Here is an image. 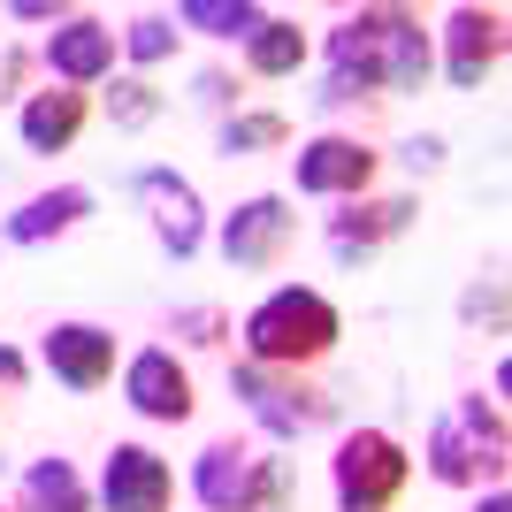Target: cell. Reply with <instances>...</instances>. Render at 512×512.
<instances>
[{
	"label": "cell",
	"mask_w": 512,
	"mask_h": 512,
	"mask_svg": "<svg viewBox=\"0 0 512 512\" xmlns=\"http://www.w3.org/2000/svg\"><path fill=\"white\" fill-rule=\"evenodd\" d=\"M329 77H321L314 100L321 107H352V100H398V92H421L428 69H436V31H428L413 8H352V16L329 31Z\"/></svg>",
	"instance_id": "1"
},
{
	"label": "cell",
	"mask_w": 512,
	"mask_h": 512,
	"mask_svg": "<svg viewBox=\"0 0 512 512\" xmlns=\"http://www.w3.org/2000/svg\"><path fill=\"white\" fill-rule=\"evenodd\" d=\"M344 337V314L337 299H321L314 283H283L245 314V360L253 367H283V375H306L337 352Z\"/></svg>",
	"instance_id": "2"
},
{
	"label": "cell",
	"mask_w": 512,
	"mask_h": 512,
	"mask_svg": "<svg viewBox=\"0 0 512 512\" xmlns=\"http://www.w3.org/2000/svg\"><path fill=\"white\" fill-rule=\"evenodd\" d=\"M428 474L444 482V490H482V482H505V459H512V436H505V398H482V390H467V398H451L436 421H428Z\"/></svg>",
	"instance_id": "3"
},
{
	"label": "cell",
	"mask_w": 512,
	"mask_h": 512,
	"mask_svg": "<svg viewBox=\"0 0 512 512\" xmlns=\"http://www.w3.org/2000/svg\"><path fill=\"white\" fill-rule=\"evenodd\" d=\"M192 497L207 512H299V474L283 451L222 436L192 459Z\"/></svg>",
	"instance_id": "4"
},
{
	"label": "cell",
	"mask_w": 512,
	"mask_h": 512,
	"mask_svg": "<svg viewBox=\"0 0 512 512\" xmlns=\"http://www.w3.org/2000/svg\"><path fill=\"white\" fill-rule=\"evenodd\" d=\"M329 482H337V512H398V497L413 482V459L390 428H344Z\"/></svg>",
	"instance_id": "5"
},
{
	"label": "cell",
	"mask_w": 512,
	"mask_h": 512,
	"mask_svg": "<svg viewBox=\"0 0 512 512\" xmlns=\"http://www.w3.org/2000/svg\"><path fill=\"white\" fill-rule=\"evenodd\" d=\"M230 390H237V406L253 413L276 444H299V436H314V428L337 421V398L314 383H299V375H283V367H253V360H237L230 367Z\"/></svg>",
	"instance_id": "6"
},
{
	"label": "cell",
	"mask_w": 512,
	"mask_h": 512,
	"mask_svg": "<svg viewBox=\"0 0 512 512\" xmlns=\"http://www.w3.org/2000/svg\"><path fill=\"white\" fill-rule=\"evenodd\" d=\"M291 245H299V214H291V199H276V192L237 199L230 222H222V260H230V268H245V276L283 268V253H291Z\"/></svg>",
	"instance_id": "7"
},
{
	"label": "cell",
	"mask_w": 512,
	"mask_h": 512,
	"mask_svg": "<svg viewBox=\"0 0 512 512\" xmlns=\"http://www.w3.org/2000/svg\"><path fill=\"white\" fill-rule=\"evenodd\" d=\"M375 169H383V153L367 146V138H306L299 153H291V176H299V192L314 199H367V184H375Z\"/></svg>",
	"instance_id": "8"
},
{
	"label": "cell",
	"mask_w": 512,
	"mask_h": 512,
	"mask_svg": "<svg viewBox=\"0 0 512 512\" xmlns=\"http://www.w3.org/2000/svg\"><path fill=\"white\" fill-rule=\"evenodd\" d=\"M138 207H146L153 237H161V253L169 260H192L199 245H207V207H199L192 192V176H176V169H138Z\"/></svg>",
	"instance_id": "9"
},
{
	"label": "cell",
	"mask_w": 512,
	"mask_h": 512,
	"mask_svg": "<svg viewBox=\"0 0 512 512\" xmlns=\"http://www.w3.org/2000/svg\"><path fill=\"white\" fill-rule=\"evenodd\" d=\"M123 398H130L138 421H161V428H184L199 413V390H192V375H184V360H176L169 344H146L123 367Z\"/></svg>",
	"instance_id": "10"
},
{
	"label": "cell",
	"mask_w": 512,
	"mask_h": 512,
	"mask_svg": "<svg viewBox=\"0 0 512 512\" xmlns=\"http://www.w3.org/2000/svg\"><path fill=\"white\" fill-rule=\"evenodd\" d=\"M413 214H421L413 192H398V199H337V214H329V253H337L344 268H360V260L383 253L390 237L413 230Z\"/></svg>",
	"instance_id": "11"
},
{
	"label": "cell",
	"mask_w": 512,
	"mask_h": 512,
	"mask_svg": "<svg viewBox=\"0 0 512 512\" xmlns=\"http://www.w3.org/2000/svg\"><path fill=\"white\" fill-rule=\"evenodd\" d=\"M505 69V8H451L444 16V77L459 92L490 85Z\"/></svg>",
	"instance_id": "12"
},
{
	"label": "cell",
	"mask_w": 512,
	"mask_h": 512,
	"mask_svg": "<svg viewBox=\"0 0 512 512\" xmlns=\"http://www.w3.org/2000/svg\"><path fill=\"white\" fill-rule=\"evenodd\" d=\"M39 367L62 390L115 383V329H100V321H54V329L39 337Z\"/></svg>",
	"instance_id": "13"
},
{
	"label": "cell",
	"mask_w": 512,
	"mask_h": 512,
	"mask_svg": "<svg viewBox=\"0 0 512 512\" xmlns=\"http://www.w3.org/2000/svg\"><path fill=\"white\" fill-rule=\"evenodd\" d=\"M100 505L107 512H169L176 505V474L161 451L146 444H115L100 467Z\"/></svg>",
	"instance_id": "14"
},
{
	"label": "cell",
	"mask_w": 512,
	"mask_h": 512,
	"mask_svg": "<svg viewBox=\"0 0 512 512\" xmlns=\"http://www.w3.org/2000/svg\"><path fill=\"white\" fill-rule=\"evenodd\" d=\"M39 62H46V77H54V85L92 92V85H107V69H115V31H107L100 16H62Z\"/></svg>",
	"instance_id": "15"
},
{
	"label": "cell",
	"mask_w": 512,
	"mask_h": 512,
	"mask_svg": "<svg viewBox=\"0 0 512 512\" xmlns=\"http://www.w3.org/2000/svg\"><path fill=\"white\" fill-rule=\"evenodd\" d=\"M85 123H92V92H69V85L31 92L23 115H16V130H23V146H31V153H69Z\"/></svg>",
	"instance_id": "16"
},
{
	"label": "cell",
	"mask_w": 512,
	"mask_h": 512,
	"mask_svg": "<svg viewBox=\"0 0 512 512\" xmlns=\"http://www.w3.org/2000/svg\"><path fill=\"white\" fill-rule=\"evenodd\" d=\"M92 214V192L85 184H62V192H39V199H23L16 214H8V245H46V237H69L77 222Z\"/></svg>",
	"instance_id": "17"
},
{
	"label": "cell",
	"mask_w": 512,
	"mask_h": 512,
	"mask_svg": "<svg viewBox=\"0 0 512 512\" xmlns=\"http://www.w3.org/2000/svg\"><path fill=\"white\" fill-rule=\"evenodd\" d=\"M16 512H92V490H85V474L69 467L62 451H46V459H31V467H23Z\"/></svg>",
	"instance_id": "18"
},
{
	"label": "cell",
	"mask_w": 512,
	"mask_h": 512,
	"mask_svg": "<svg viewBox=\"0 0 512 512\" xmlns=\"http://www.w3.org/2000/svg\"><path fill=\"white\" fill-rule=\"evenodd\" d=\"M306 54H314V46H306V31L291 16H260V31L245 39V69H253V77H299Z\"/></svg>",
	"instance_id": "19"
},
{
	"label": "cell",
	"mask_w": 512,
	"mask_h": 512,
	"mask_svg": "<svg viewBox=\"0 0 512 512\" xmlns=\"http://www.w3.org/2000/svg\"><path fill=\"white\" fill-rule=\"evenodd\" d=\"M276 146H291V115H283V107H237V115H222V153H230V161L276 153Z\"/></svg>",
	"instance_id": "20"
},
{
	"label": "cell",
	"mask_w": 512,
	"mask_h": 512,
	"mask_svg": "<svg viewBox=\"0 0 512 512\" xmlns=\"http://www.w3.org/2000/svg\"><path fill=\"white\" fill-rule=\"evenodd\" d=\"M260 16H268V8H253V0H184V8H176V23H184V31H207V39H253Z\"/></svg>",
	"instance_id": "21"
},
{
	"label": "cell",
	"mask_w": 512,
	"mask_h": 512,
	"mask_svg": "<svg viewBox=\"0 0 512 512\" xmlns=\"http://www.w3.org/2000/svg\"><path fill=\"white\" fill-rule=\"evenodd\" d=\"M176 39H184V31H176V16H130L123 31H115V46H123V54H130L138 69L169 62V54H176Z\"/></svg>",
	"instance_id": "22"
},
{
	"label": "cell",
	"mask_w": 512,
	"mask_h": 512,
	"mask_svg": "<svg viewBox=\"0 0 512 512\" xmlns=\"http://www.w3.org/2000/svg\"><path fill=\"white\" fill-rule=\"evenodd\" d=\"M107 123H115V130L161 123V92H153L146 77H115V92H107Z\"/></svg>",
	"instance_id": "23"
},
{
	"label": "cell",
	"mask_w": 512,
	"mask_h": 512,
	"mask_svg": "<svg viewBox=\"0 0 512 512\" xmlns=\"http://www.w3.org/2000/svg\"><path fill=\"white\" fill-rule=\"evenodd\" d=\"M169 337H184V344H222V337H230V314H222V306H176Z\"/></svg>",
	"instance_id": "24"
},
{
	"label": "cell",
	"mask_w": 512,
	"mask_h": 512,
	"mask_svg": "<svg viewBox=\"0 0 512 512\" xmlns=\"http://www.w3.org/2000/svg\"><path fill=\"white\" fill-rule=\"evenodd\" d=\"M398 161H406L413 176H436V169H444V138H436V130H428V138H406V153H398Z\"/></svg>",
	"instance_id": "25"
},
{
	"label": "cell",
	"mask_w": 512,
	"mask_h": 512,
	"mask_svg": "<svg viewBox=\"0 0 512 512\" xmlns=\"http://www.w3.org/2000/svg\"><path fill=\"white\" fill-rule=\"evenodd\" d=\"M192 100H199V107H230V100H237V77H222V69H207V77H199V85H192Z\"/></svg>",
	"instance_id": "26"
},
{
	"label": "cell",
	"mask_w": 512,
	"mask_h": 512,
	"mask_svg": "<svg viewBox=\"0 0 512 512\" xmlns=\"http://www.w3.org/2000/svg\"><path fill=\"white\" fill-rule=\"evenodd\" d=\"M23 375H31V360H23L16 344H0V390H16V383H23Z\"/></svg>",
	"instance_id": "27"
},
{
	"label": "cell",
	"mask_w": 512,
	"mask_h": 512,
	"mask_svg": "<svg viewBox=\"0 0 512 512\" xmlns=\"http://www.w3.org/2000/svg\"><path fill=\"white\" fill-rule=\"evenodd\" d=\"M69 8H54V0H16V23H62Z\"/></svg>",
	"instance_id": "28"
},
{
	"label": "cell",
	"mask_w": 512,
	"mask_h": 512,
	"mask_svg": "<svg viewBox=\"0 0 512 512\" xmlns=\"http://www.w3.org/2000/svg\"><path fill=\"white\" fill-rule=\"evenodd\" d=\"M474 512H512V497H505V482H497V490H490V497H482V505H474Z\"/></svg>",
	"instance_id": "29"
},
{
	"label": "cell",
	"mask_w": 512,
	"mask_h": 512,
	"mask_svg": "<svg viewBox=\"0 0 512 512\" xmlns=\"http://www.w3.org/2000/svg\"><path fill=\"white\" fill-rule=\"evenodd\" d=\"M0 512H8V505H0Z\"/></svg>",
	"instance_id": "30"
}]
</instances>
